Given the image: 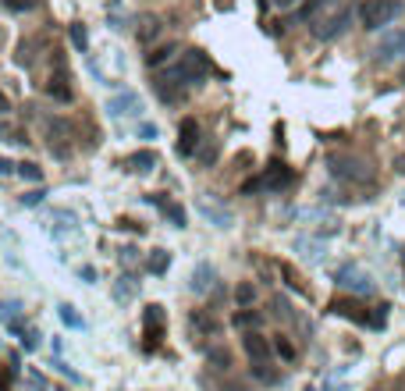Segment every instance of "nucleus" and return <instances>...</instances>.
Listing matches in <instances>:
<instances>
[{
    "mask_svg": "<svg viewBox=\"0 0 405 391\" xmlns=\"http://www.w3.org/2000/svg\"><path fill=\"white\" fill-rule=\"evenodd\" d=\"M210 75V57L203 50H185L182 60L171 71H164L157 82L160 86H196V82H203Z\"/></svg>",
    "mask_w": 405,
    "mask_h": 391,
    "instance_id": "1",
    "label": "nucleus"
},
{
    "mask_svg": "<svg viewBox=\"0 0 405 391\" xmlns=\"http://www.w3.org/2000/svg\"><path fill=\"white\" fill-rule=\"evenodd\" d=\"M402 11H405L402 0H362L359 4V22H362V29L377 32L384 25H391Z\"/></svg>",
    "mask_w": 405,
    "mask_h": 391,
    "instance_id": "2",
    "label": "nucleus"
},
{
    "mask_svg": "<svg viewBox=\"0 0 405 391\" xmlns=\"http://www.w3.org/2000/svg\"><path fill=\"white\" fill-rule=\"evenodd\" d=\"M327 171H331L334 178H341V181H359V185L373 181L370 160L352 157V153H334V157H327Z\"/></svg>",
    "mask_w": 405,
    "mask_h": 391,
    "instance_id": "3",
    "label": "nucleus"
},
{
    "mask_svg": "<svg viewBox=\"0 0 405 391\" xmlns=\"http://www.w3.org/2000/svg\"><path fill=\"white\" fill-rule=\"evenodd\" d=\"M43 132H47V146L54 157H68L72 153V139H75V125L72 121H64V118H47L43 121Z\"/></svg>",
    "mask_w": 405,
    "mask_h": 391,
    "instance_id": "4",
    "label": "nucleus"
},
{
    "mask_svg": "<svg viewBox=\"0 0 405 391\" xmlns=\"http://www.w3.org/2000/svg\"><path fill=\"white\" fill-rule=\"evenodd\" d=\"M47 96L57 100V104H72V100H75L72 71H68V65H64V57H57V68H54L50 78H47Z\"/></svg>",
    "mask_w": 405,
    "mask_h": 391,
    "instance_id": "5",
    "label": "nucleus"
},
{
    "mask_svg": "<svg viewBox=\"0 0 405 391\" xmlns=\"http://www.w3.org/2000/svg\"><path fill=\"white\" fill-rule=\"evenodd\" d=\"M349 25H352V8H341L338 14H331L320 25H313V39H320V43H334L338 36H345Z\"/></svg>",
    "mask_w": 405,
    "mask_h": 391,
    "instance_id": "6",
    "label": "nucleus"
},
{
    "mask_svg": "<svg viewBox=\"0 0 405 391\" xmlns=\"http://www.w3.org/2000/svg\"><path fill=\"white\" fill-rule=\"evenodd\" d=\"M142 327H146V348H157L160 338H164V327H167V313L164 306H146L142 310Z\"/></svg>",
    "mask_w": 405,
    "mask_h": 391,
    "instance_id": "7",
    "label": "nucleus"
},
{
    "mask_svg": "<svg viewBox=\"0 0 405 391\" xmlns=\"http://www.w3.org/2000/svg\"><path fill=\"white\" fill-rule=\"evenodd\" d=\"M199 139H203V129L196 118H182L178 125V157H192L199 150Z\"/></svg>",
    "mask_w": 405,
    "mask_h": 391,
    "instance_id": "8",
    "label": "nucleus"
},
{
    "mask_svg": "<svg viewBox=\"0 0 405 391\" xmlns=\"http://www.w3.org/2000/svg\"><path fill=\"white\" fill-rule=\"evenodd\" d=\"M260 178H263V189L281 192V189H288V185L295 181V171L288 168V164H281V160H270V164H267V171H263Z\"/></svg>",
    "mask_w": 405,
    "mask_h": 391,
    "instance_id": "9",
    "label": "nucleus"
},
{
    "mask_svg": "<svg viewBox=\"0 0 405 391\" xmlns=\"http://www.w3.org/2000/svg\"><path fill=\"white\" fill-rule=\"evenodd\" d=\"M43 50H47V36H29V39H21V43H18L14 60H18V65H25V68H32Z\"/></svg>",
    "mask_w": 405,
    "mask_h": 391,
    "instance_id": "10",
    "label": "nucleus"
},
{
    "mask_svg": "<svg viewBox=\"0 0 405 391\" xmlns=\"http://www.w3.org/2000/svg\"><path fill=\"white\" fill-rule=\"evenodd\" d=\"M405 54V29H398V32H391V36H384L380 43H377V50H373V57L377 60H395V57H402Z\"/></svg>",
    "mask_w": 405,
    "mask_h": 391,
    "instance_id": "11",
    "label": "nucleus"
},
{
    "mask_svg": "<svg viewBox=\"0 0 405 391\" xmlns=\"http://www.w3.org/2000/svg\"><path fill=\"white\" fill-rule=\"evenodd\" d=\"M242 348H245V356L252 363H267L270 359V342L260 335V331H245L242 335Z\"/></svg>",
    "mask_w": 405,
    "mask_h": 391,
    "instance_id": "12",
    "label": "nucleus"
},
{
    "mask_svg": "<svg viewBox=\"0 0 405 391\" xmlns=\"http://www.w3.org/2000/svg\"><path fill=\"white\" fill-rule=\"evenodd\" d=\"M327 310H331L334 317H349V320H355V324H366V317H370L355 299H334V302L327 306Z\"/></svg>",
    "mask_w": 405,
    "mask_h": 391,
    "instance_id": "13",
    "label": "nucleus"
},
{
    "mask_svg": "<svg viewBox=\"0 0 405 391\" xmlns=\"http://www.w3.org/2000/svg\"><path fill=\"white\" fill-rule=\"evenodd\" d=\"M107 111H111L114 118H124V114H139L142 104H139V96H135V93H121V96H114L111 104H107Z\"/></svg>",
    "mask_w": 405,
    "mask_h": 391,
    "instance_id": "14",
    "label": "nucleus"
},
{
    "mask_svg": "<svg viewBox=\"0 0 405 391\" xmlns=\"http://www.w3.org/2000/svg\"><path fill=\"white\" fill-rule=\"evenodd\" d=\"M124 168L132 171V175H146V171L157 168V153H153V150H139V153H132V157H124Z\"/></svg>",
    "mask_w": 405,
    "mask_h": 391,
    "instance_id": "15",
    "label": "nucleus"
},
{
    "mask_svg": "<svg viewBox=\"0 0 405 391\" xmlns=\"http://www.w3.org/2000/svg\"><path fill=\"white\" fill-rule=\"evenodd\" d=\"M188 324H192V335L196 338H210V335H217V320H213L206 310H196L188 317Z\"/></svg>",
    "mask_w": 405,
    "mask_h": 391,
    "instance_id": "16",
    "label": "nucleus"
},
{
    "mask_svg": "<svg viewBox=\"0 0 405 391\" xmlns=\"http://www.w3.org/2000/svg\"><path fill=\"white\" fill-rule=\"evenodd\" d=\"M149 203H157L160 207V214L175 224V228H185V210L178 207V203H171V199H164V196H149Z\"/></svg>",
    "mask_w": 405,
    "mask_h": 391,
    "instance_id": "17",
    "label": "nucleus"
},
{
    "mask_svg": "<svg viewBox=\"0 0 405 391\" xmlns=\"http://www.w3.org/2000/svg\"><path fill=\"white\" fill-rule=\"evenodd\" d=\"M231 324L242 327V331H256V327H263V313H256V310H249V306H242V310H234Z\"/></svg>",
    "mask_w": 405,
    "mask_h": 391,
    "instance_id": "18",
    "label": "nucleus"
},
{
    "mask_svg": "<svg viewBox=\"0 0 405 391\" xmlns=\"http://www.w3.org/2000/svg\"><path fill=\"white\" fill-rule=\"evenodd\" d=\"M157 36H160V18L157 14L139 18V43H153Z\"/></svg>",
    "mask_w": 405,
    "mask_h": 391,
    "instance_id": "19",
    "label": "nucleus"
},
{
    "mask_svg": "<svg viewBox=\"0 0 405 391\" xmlns=\"http://www.w3.org/2000/svg\"><path fill=\"white\" fill-rule=\"evenodd\" d=\"M210 284H213V267L210 263H199L196 274H192V292H206Z\"/></svg>",
    "mask_w": 405,
    "mask_h": 391,
    "instance_id": "20",
    "label": "nucleus"
},
{
    "mask_svg": "<svg viewBox=\"0 0 405 391\" xmlns=\"http://www.w3.org/2000/svg\"><path fill=\"white\" fill-rule=\"evenodd\" d=\"M167 267H171V256H167L164 249H153V253H149V260H146V271H149V274H164Z\"/></svg>",
    "mask_w": 405,
    "mask_h": 391,
    "instance_id": "21",
    "label": "nucleus"
},
{
    "mask_svg": "<svg viewBox=\"0 0 405 391\" xmlns=\"http://www.w3.org/2000/svg\"><path fill=\"white\" fill-rule=\"evenodd\" d=\"M175 54H178V47H160V50H153V54H146V65H149V68H160V65H167Z\"/></svg>",
    "mask_w": 405,
    "mask_h": 391,
    "instance_id": "22",
    "label": "nucleus"
},
{
    "mask_svg": "<svg viewBox=\"0 0 405 391\" xmlns=\"http://www.w3.org/2000/svg\"><path fill=\"white\" fill-rule=\"evenodd\" d=\"M14 171L25 178V181H43V168L39 164H32V160H21V164H14Z\"/></svg>",
    "mask_w": 405,
    "mask_h": 391,
    "instance_id": "23",
    "label": "nucleus"
},
{
    "mask_svg": "<svg viewBox=\"0 0 405 391\" xmlns=\"http://www.w3.org/2000/svg\"><path fill=\"white\" fill-rule=\"evenodd\" d=\"M57 313H61V320L68 324V327H75V331H82V327H85V320H82V317H78V313L72 310L68 302H61V306H57Z\"/></svg>",
    "mask_w": 405,
    "mask_h": 391,
    "instance_id": "24",
    "label": "nucleus"
},
{
    "mask_svg": "<svg viewBox=\"0 0 405 391\" xmlns=\"http://www.w3.org/2000/svg\"><path fill=\"white\" fill-rule=\"evenodd\" d=\"M274 353L281 356L285 363H292V359H295V345L288 342V335H277V338H274Z\"/></svg>",
    "mask_w": 405,
    "mask_h": 391,
    "instance_id": "25",
    "label": "nucleus"
},
{
    "mask_svg": "<svg viewBox=\"0 0 405 391\" xmlns=\"http://www.w3.org/2000/svg\"><path fill=\"white\" fill-rule=\"evenodd\" d=\"M388 310H391V306H373V310H370V317H366V327L380 331V327L388 324Z\"/></svg>",
    "mask_w": 405,
    "mask_h": 391,
    "instance_id": "26",
    "label": "nucleus"
},
{
    "mask_svg": "<svg viewBox=\"0 0 405 391\" xmlns=\"http://www.w3.org/2000/svg\"><path fill=\"white\" fill-rule=\"evenodd\" d=\"M234 302H239V306H252L256 302V284H239V288H234Z\"/></svg>",
    "mask_w": 405,
    "mask_h": 391,
    "instance_id": "27",
    "label": "nucleus"
},
{
    "mask_svg": "<svg viewBox=\"0 0 405 391\" xmlns=\"http://www.w3.org/2000/svg\"><path fill=\"white\" fill-rule=\"evenodd\" d=\"M210 366H217V370H228L231 366V353H228V348H210Z\"/></svg>",
    "mask_w": 405,
    "mask_h": 391,
    "instance_id": "28",
    "label": "nucleus"
},
{
    "mask_svg": "<svg viewBox=\"0 0 405 391\" xmlns=\"http://www.w3.org/2000/svg\"><path fill=\"white\" fill-rule=\"evenodd\" d=\"M72 43H75V50H82V54H85V47H89V32H85L82 22L72 25Z\"/></svg>",
    "mask_w": 405,
    "mask_h": 391,
    "instance_id": "29",
    "label": "nucleus"
},
{
    "mask_svg": "<svg viewBox=\"0 0 405 391\" xmlns=\"http://www.w3.org/2000/svg\"><path fill=\"white\" fill-rule=\"evenodd\" d=\"M0 139H4V142H29V139H25V132H18V129L4 125V121H0Z\"/></svg>",
    "mask_w": 405,
    "mask_h": 391,
    "instance_id": "30",
    "label": "nucleus"
},
{
    "mask_svg": "<svg viewBox=\"0 0 405 391\" xmlns=\"http://www.w3.org/2000/svg\"><path fill=\"white\" fill-rule=\"evenodd\" d=\"M18 310H21V306L11 299V302H0V320H4V324H11L14 317H18Z\"/></svg>",
    "mask_w": 405,
    "mask_h": 391,
    "instance_id": "31",
    "label": "nucleus"
},
{
    "mask_svg": "<svg viewBox=\"0 0 405 391\" xmlns=\"http://www.w3.org/2000/svg\"><path fill=\"white\" fill-rule=\"evenodd\" d=\"M114 295H118V299H132V295H135V281H132V278H121V284H118Z\"/></svg>",
    "mask_w": 405,
    "mask_h": 391,
    "instance_id": "32",
    "label": "nucleus"
},
{
    "mask_svg": "<svg viewBox=\"0 0 405 391\" xmlns=\"http://www.w3.org/2000/svg\"><path fill=\"white\" fill-rule=\"evenodd\" d=\"M21 348H25V353H36V348H39V335L36 331H21Z\"/></svg>",
    "mask_w": 405,
    "mask_h": 391,
    "instance_id": "33",
    "label": "nucleus"
},
{
    "mask_svg": "<svg viewBox=\"0 0 405 391\" xmlns=\"http://www.w3.org/2000/svg\"><path fill=\"white\" fill-rule=\"evenodd\" d=\"M43 196H47L43 189H32V192H25V196H21V207H39V203H43Z\"/></svg>",
    "mask_w": 405,
    "mask_h": 391,
    "instance_id": "34",
    "label": "nucleus"
},
{
    "mask_svg": "<svg viewBox=\"0 0 405 391\" xmlns=\"http://www.w3.org/2000/svg\"><path fill=\"white\" fill-rule=\"evenodd\" d=\"M4 8H8V11H32L36 0H4Z\"/></svg>",
    "mask_w": 405,
    "mask_h": 391,
    "instance_id": "35",
    "label": "nucleus"
},
{
    "mask_svg": "<svg viewBox=\"0 0 405 391\" xmlns=\"http://www.w3.org/2000/svg\"><path fill=\"white\" fill-rule=\"evenodd\" d=\"M320 4H327V0H306V4L298 8V18H303V22H306V18H313V11H316Z\"/></svg>",
    "mask_w": 405,
    "mask_h": 391,
    "instance_id": "36",
    "label": "nucleus"
},
{
    "mask_svg": "<svg viewBox=\"0 0 405 391\" xmlns=\"http://www.w3.org/2000/svg\"><path fill=\"white\" fill-rule=\"evenodd\" d=\"M260 189H263V178H249V181H242L239 192H242V196H252V192H260Z\"/></svg>",
    "mask_w": 405,
    "mask_h": 391,
    "instance_id": "37",
    "label": "nucleus"
},
{
    "mask_svg": "<svg viewBox=\"0 0 405 391\" xmlns=\"http://www.w3.org/2000/svg\"><path fill=\"white\" fill-rule=\"evenodd\" d=\"M54 370H61V374H64V377H68V381H75V384L82 381V377H78V374H75V370H72L68 363H64V359H54Z\"/></svg>",
    "mask_w": 405,
    "mask_h": 391,
    "instance_id": "38",
    "label": "nucleus"
},
{
    "mask_svg": "<svg viewBox=\"0 0 405 391\" xmlns=\"http://www.w3.org/2000/svg\"><path fill=\"white\" fill-rule=\"evenodd\" d=\"M25 377H29V384H32L36 391H47V381H43V374H36V370H25Z\"/></svg>",
    "mask_w": 405,
    "mask_h": 391,
    "instance_id": "39",
    "label": "nucleus"
},
{
    "mask_svg": "<svg viewBox=\"0 0 405 391\" xmlns=\"http://www.w3.org/2000/svg\"><path fill=\"white\" fill-rule=\"evenodd\" d=\"M8 114H11V100L0 93V118H8Z\"/></svg>",
    "mask_w": 405,
    "mask_h": 391,
    "instance_id": "40",
    "label": "nucleus"
},
{
    "mask_svg": "<svg viewBox=\"0 0 405 391\" xmlns=\"http://www.w3.org/2000/svg\"><path fill=\"white\" fill-rule=\"evenodd\" d=\"M11 171H14V164L8 157H0V175H11Z\"/></svg>",
    "mask_w": 405,
    "mask_h": 391,
    "instance_id": "41",
    "label": "nucleus"
},
{
    "mask_svg": "<svg viewBox=\"0 0 405 391\" xmlns=\"http://www.w3.org/2000/svg\"><path fill=\"white\" fill-rule=\"evenodd\" d=\"M139 132H142V139H157V129H153V125H142Z\"/></svg>",
    "mask_w": 405,
    "mask_h": 391,
    "instance_id": "42",
    "label": "nucleus"
},
{
    "mask_svg": "<svg viewBox=\"0 0 405 391\" xmlns=\"http://www.w3.org/2000/svg\"><path fill=\"white\" fill-rule=\"evenodd\" d=\"M270 4H274V8H295L298 0H270Z\"/></svg>",
    "mask_w": 405,
    "mask_h": 391,
    "instance_id": "43",
    "label": "nucleus"
},
{
    "mask_svg": "<svg viewBox=\"0 0 405 391\" xmlns=\"http://www.w3.org/2000/svg\"><path fill=\"white\" fill-rule=\"evenodd\" d=\"M395 171H402V175H405V157H402V160L395 164Z\"/></svg>",
    "mask_w": 405,
    "mask_h": 391,
    "instance_id": "44",
    "label": "nucleus"
},
{
    "mask_svg": "<svg viewBox=\"0 0 405 391\" xmlns=\"http://www.w3.org/2000/svg\"><path fill=\"white\" fill-rule=\"evenodd\" d=\"M402 82H405V71H402Z\"/></svg>",
    "mask_w": 405,
    "mask_h": 391,
    "instance_id": "45",
    "label": "nucleus"
},
{
    "mask_svg": "<svg viewBox=\"0 0 405 391\" xmlns=\"http://www.w3.org/2000/svg\"><path fill=\"white\" fill-rule=\"evenodd\" d=\"M57 391H64V388H57Z\"/></svg>",
    "mask_w": 405,
    "mask_h": 391,
    "instance_id": "46",
    "label": "nucleus"
}]
</instances>
